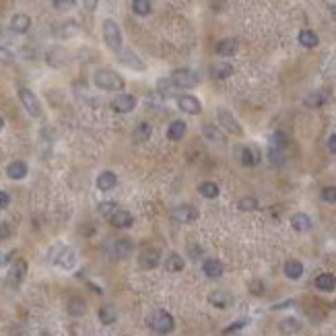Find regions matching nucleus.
<instances>
[{
    "instance_id": "58836bf2",
    "label": "nucleus",
    "mask_w": 336,
    "mask_h": 336,
    "mask_svg": "<svg viewBox=\"0 0 336 336\" xmlns=\"http://www.w3.org/2000/svg\"><path fill=\"white\" fill-rule=\"evenodd\" d=\"M116 318H118V314H116V310L112 306H104L102 310H99V320H102V324H106V326L114 324Z\"/></svg>"
},
{
    "instance_id": "6ab92c4d",
    "label": "nucleus",
    "mask_w": 336,
    "mask_h": 336,
    "mask_svg": "<svg viewBox=\"0 0 336 336\" xmlns=\"http://www.w3.org/2000/svg\"><path fill=\"white\" fill-rule=\"evenodd\" d=\"M56 264H58L60 268H64V270H72V268L76 266V254H74L70 248H64L62 254H60L58 260H56Z\"/></svg>"
},
{
    "instance_id": "393cba45",
    "label": "nucleus",
    "mask_w": 336,
    "mask_h": 336,
    "mask_svg": "<svg viewBox=\"0 0 336 336\" xmlns=\"http://www.w3.org/2000/svg\"><path fill=\"white\" fill-rule=\"evenodd\" d=\"M210 74H212V78L223 80L233 74V66H231V62H214L210 68Z\"/></svg>"
},
{
    "instance_id": "603ef678",
    "label": "nucleus",
    "mask_w": 336,
    "mask_h": 336,
    "mask_svg": "<svg viewBox=\"0 0 336 336\" xmlns=\"http://www.w3.org/2000/svg\"><path fill=\"white\" fill-rule=\"evenodd\" d=\"M10 204V196L6 192H0V208H6Z\"/></svg>"
},
{
    "instance_id": "c756f323",
    "label": "nucleus",
    "mask_w": 336,
    "mask_h": 336,
    "mask_svg": "<svg viewBox=\"0 0 336 336\" xmlns=\"http://www.w3.org/2000/svg\"><path fill=\"white\" fill-rule=\"evenodd\" d=\"M278 330L284 334V336H291V334H297L301 330V322L297 318H284V320L278 324Z\"/></svg>"
},
{
    "instance_id": "412c9836",
    "label": "nucleus",
    "mask_w": 336,
    "mask_h": 336,
    "mask_svg": "<svg viewBox=\"0 0 336 336\" xmlns=\"http://www.w3.org/2000/svg\"><path fill=\"white\" fill-rule=\"evenodd\" d=\"M282 270H284V276H287V278L297 280V278L304 276V264H301L299 260H287Z\"/></svg>"
},
{
    "instance_id": "c85d7f7f",
    "label": "nucleus",
    "mask_w": 336,
    "mask_h": 336,
    "mask_svg": "<svg viewBox=\"0 0 336 336\" xmlns=\"http://www.w3.org/2000/svg\"><path fill=\"white\" fill-rule=\"evenodd\" d=\"M297 40H299V44L304 46V48H316L318 44H320V38H318L312 29H301Z\"/></svg>"
},
{
    "instance_id": "7c9ffc66",
    "label": "nucleus",
    "mask_w": 336,
    "mask_h": 336,
    "mask_svg": "<svg viewBox=\"0 0 336 336\" xmlns=\"http://www.w3.org/2000/svg\"><path fill=\"white\" fill-rule=\"evenodd\" d=\"M184 266H186V260H184L180 254H176V252H172L165 260V268L170 272H180V270H184Z\"/></svg>"
},
{
    "instance_id": "b1692460",
    "label": "nucleus",
    "mask_w": 336,
    "mask_h": 336,
    "mask_svg": "<svg viewBox=\"0 0 336 336\" xmlns=\"http://www.w3.org/2000/svg\"><path fill=\"white\" fill-rule=\"evenodd\" d=\"M291 227H293L297 233L310 231V229H312V219H310L306 212H297V214L291 216Z\"/></svg>"
},
{
    "instance_id": "cd10ccee",
    "label": "nucleus",
    "mask_w": 336,
    "mask_h": 336,
    "mask_svg": "<svg viewBox=\"0 0 336 336\" xmlns=\"http://www.w3.org/2000/svg\"><path fill=\"white\" fill-rule=\"evenodd\" d=\"M316 287L320 291H334L336 289V276L330 272H322L316 276Z\"/></svg>"
},
{
    "instance_id": "8fccbe9b",
    "label": "nucleus",
    "mask_w": 336,
    "mask_h": 336,
    "mask_svg": "<svg viewBox=\"0 0 336 336\" xmlns=\"http://www.w3.org/2000/svg\"><path fill=\"white\" fill-rule=\"evenodd\" d=\"M250 291L254 293V295H262V291H264V284H262L260 280H254V282H250Z\"/></svg>"
},
{
    "instance_id": "5fc2aeb1",
    "label": "nucleus",
    "mask_w": 336,
    "mask_h": 336,
    "mask_svg": "<svg viewBox=\"0 0 336 336\" xmlns=\"http://www.w3.org/2000/svg\"><path fill=\"white\" fill-rule=\"evenodd\" d=\"M328 148H330V153L336 155V134H332V136L328 138Z\"/></svg>"
},
{
    "instance_id": "20e7f679",
    "label": "nucleus",
    "mask_w": 336,
    "mask_h": 336,
    "mask_svg": "<svg viewBox=\"0 0 336 336\" xmlns=\"http://www.w3.org/2000/svg\"><path fill=\"white\" fill-rule=\"evenodd\" d=\"M170 78L174 80V85H176L178 89H192V87H196L198 82H200L198 72H194V70H190V68H178V70L172 72Z\"/></svg>"
},
{
    "instance_id": "37998d69",
    "label": "nucleus",
    "mask_w": 336,
    "mask_h": 336,
    "mask_svg": "<svg viewBox=\"0 0 336 336\" xmlns=\"http://www.w3.org/2000/svg\"><path fill=\"white\" fill-rule=\"evenodd\" d=\"M268 159L276 165H282L287 161V155H284V150H276V148H268Z\"/></svg>"
},
{
    "instance_id": "f8f14e48",
    "label": "nucleus",
    "mask_w": 336,
    "mask_h": 336,
    "mask_svg": "<svg viewBox=\"0 0 336 336\" xmlns=\"http://www.w3.org/2000/svg\"><path fill=\"white\" fill-rule=\"evenodd\" d=\"M118 56H120V60H122V64L124 66H128V68H132V70H136V72H142L144 68H146V66H144V62L136 56V54H134L132 52V50H120V54H118Z\"/></svg>"
},
{
    "instance_id": "f704fd0d",
    "label": "nucleus",
    "mask_w": 336,
    "mask_h": 336,
    "mask_svg": "<svg viewBox=\"0 0 336 336\" xmlns=\"http://www.w3.org/2000/svg\"><path fill=\"white\" fill-rule=\"evenodd\" d=\"M198 194L212 200V198L219 196V186H216L214 182H202V184L198 186Z\"/></svg>"
},
{
    "instance_id": "13d9d810",
    "label": "nucleus",
    "mask_w": 336,
    "mask_h": 336,
    "mask_svg": "<svg viewBox=\"0 0 336 336\" xmlns=\"http://www.w3.org/2000/svg\"><path fill=\"white\" fill-rule=\"evenodd\" d=\"M0 260H2V258H0Z\"/></svg>"
},
{
    "instance_id": "9d476101",
    "label": "nucleus",
    "mask_w": 336,
    "mask_h": 336,
    "mask_svg": "<svg viewBox=\"0 0 336 336\" xmlns=\"http://www.w3.org/2000/svg\"><path fill=\"white\" fill-rule=\"evenodd\" d=\"M172 216L178 221V223H192L198 219V210L192 206V204H180L174 208Z\"/></svg>"
},
{
    "instance_id": "f257e3e1",
    "label": "nucleus",
    "mask_w": 336,
    "mask_h": 336,
    "mask_svg": "<svg viewBox=\"0 0 336 336\" xmlns=\"http://www.w3.org/2000/svg\"><path fill=\"white\" fill-rule=\"evenodd\" d=\"M93 82L99 89H104V91H122L124 85H126L122 74H118L112 68H99L93 74Z\"/></svg>"
},
{
    "instance_id": "4d7b16f0",
    "label": "nucleus",
    "mask_w": 336,
    "mask_h": 336,
    "mask_svg": "<svg viewBox=\"0 0 336 336\" xmlns=\"http://www.w3.org/2000/svg\"><path fill=\"white\" fill-rule=\"evenodd\" d=\"M4 128V120H2V118H0V130H2Z\"/></svg>"
},
{
    "instance_id": "e433bc0d",
    "label": "nucleus",
    "mask_w": 336,
    "mask_h": 336,
    "mask_svg": "<svg viewBox=\"0 0 336 336\" xmlns=\"http://www.w3.org/2000/svg\"><path fill=\"white\" fill-rule=\"evenodd\" d=\"M132 12H136L138 16H146L153 12V4L148 2V0H134L132 2Z\"/></svg>"
},
{
    "instance_id": "ea45409f",
    "label": "nucleus",
    "mask_w": 336,
    "mask_h": 336,
    "mask_svg": "<svg viewBox=\"0 0 336 336\" xmlns=\"http://www.w3.org/2000/svg\"><path fill=\"white\" fill-rule=\"evenodd\" d=\"M76 31H78V25L74 21H66L60 25V31H58V36L64 38V40H68V38H74L76 36Z\"/></svg>"
},
{
    "instance_id": "4c0bfd02",
    "label": "nucleus",
    "mask_w": 336,
    "mask_h": 336,
    "mask_svg": "<svg viewBox=\"0 0 336 336\" xmlns=\"http://www.w3.org/2000/svg\"><path fill=\"white\" fill-rule=\"evenodd\" d=\"M85 312H87V304L80 297H74V299L68 301V314L70 316H82Z\"/></svg>"
},
{
    "instance_id": "79ce46f5",
    "label": "nucleus",
    "mask_w": 336,
    "mask_h": 336,
    "mask_svg": "<svg viewBox=\"0 0 336 336\" xmlns=\"http://www.w3.org/2000/svg\"><path fill=\"white\" fill-rule=\"evenodd\" d=\"M238 208H240L242 212H252V210H258V200H256L254 196H246V198H242L240 202H238Z\"/></svg>"
},
{
    "instance_id": "5701e85b",
    "label": "nucleus",
    "mask_w": 336,
    "mask_h": 336,
    "mask_svg": "<svg viewBox=\"0 0 336 336\" xmlns=\"http://www.w3.org/2000/svg\"><path fill=\"white\" fill-rule=\"evenodd\" d=\"M116 184H118V178L114 172H102L97 178V188L102 192H110L112 188H116Z\"/></svg>"
},
{
    "instance_id": "2f4dec72",
    "label": "nucleus",
    "mask_w": 336,
    "mask_h": 336,
    "mask_svg": "<svg viewBox=\"0 0 336 336\" xmlns=\"http://www.w3.org/2000/svg\"><path fill=\"white\" fill-rule=\"evenodd\" d=\"M25 272H27V262L19 258V260H14V262H12L10 270H8V276H10L12 280H16V282H21L23 276H25Z\"/></svg>"
},
{
    "instance_id": "f3484780",
    "label": "nucleus",
    "mask_w": 336,
    "mask_h": 336,
    "mask_svg": "<svg viewBox=\"0 0 336 336\" xmlns=\"http://www.w3.org/2000/svg\"><path fill=\"white\" fill-rule=\"evenodd\" d=\"M223 262L221 260H216V258H208V260H204V264H202V272L208 276V278H219V276H223Z\"/></svg>"
},
{
    "instance_id": "a211bd4d",
    "label": "nucleus",
    "mask_w": 336,
    "mask_h": 336,
    "mask_svg": "<svg viewBox=\"0 0 336 336\" xmlns=\"http://www.w3.org/2000/svg\"><path fill=\"white\" fill-rule=\"evenodd\" d=\"M157 93H159L161 97H165V99L180 95V93H178V87L174 85V80H172L170 76H165V78H159V80H157Z\"/></svg>"
},
{
    "instance_id": "4468645a",
    "label": "nucleus",
    "mask_w": 336,
    "mask_h": 336,
    "mask_svg": "<svg viewBox=\"0 0 336 336\" xmlns=\"http://www.w3.org/2000/svg\"><path fill=\"white\" fill-rule=\"evenodd\" d=\"M178 106H180L182 112L192 114V116H198L200 112H202V106H200V102L194 95H180L178 97Z\"/></svg>"
},
{
    "instance_id": "09e8293b",
    "label": "nucleus",
    "mask_w": 336,
    "mask_h": 336,
    "mask_svg": "<svg viewBox=\"0 0 336 336\" xmlns=\"http://www.w3.org/2000/svg\"><path fill=\"white\" fill-rule=\"evenodd\" d=\"M246 324H248V320H238V322H233L231 326H227V328H225V334H233V332H238V330H242Z\"/></svg>"
},
{
    "instance_id": "7ed1b4c3",
    "label": "nucleus",
    "mask_w": 336,
    "mask_h": 336,
    "mask_svg": "<svg viewBox=\"0 0 336 336\" xmlns=\"http://www.w3.org/2000/svg\"><path fill=\"white\" fill-rule=\"evenodd\" d=\"M104 42L106 46L112 50V52L120 54L122 50V31L118 27V23L114 19H106L104 21Z\"/></svg>"
},
{
    "instance_id": "a878e982",
    "label": "nucleus",
    "mask_w": 336,
    "mask_h": 336,
    "mask_svg": "<svg viewBox=\"0 0 336 336\" xmlns=\"http://www.w3.org/2000/svg\"><path fill=\"white\" fill-rule=\"evenodd\" d=\"M202 134H204V138L210 140V142H216V144H223L225 142V134L221 132V128H216L212 124H204L202 126Z\"/></svg>"
},
{
    "instance_id": "c9c22d12",
    "label": "nucleus",
    "mask_w": 336,
    "mask_h": 336,
    "mask_svg": "<svg viewBox=\"0 0 336 336\" xmlns=\"http://www.w3.org/2000/svg\"><path fill=\"white\" fill-rule=\"evenodd\" d=\"M289 144V136L284 132H274L270 136V148H276V150H284Z\"/></svg>"
},
{
    "instance_id": "ddd939ff",
    "label": "nucleus",
    "mask_w": 336,
    "mask_h": 336,
    "mask_svg": "<svg viewBox=\"0 0 336 336\" xmlns=\"http://www.w3.org/2000/svg\"><path fill=\"white\" fill-rule=\"evenodd\" d=\"M46 62L52 66V68H60V66H64L66 62H68V52H66L64 48L56 46L46 54Z\"/></svg>"
},
{
    "instance_id": "c03bdc74",
    "label": "nucleus",
    "mask_w": 336,
    "mask_h": 336,
    "mask_svg": "<svg viewBox=\"0 0 336 336\" xmlns=\"http://www.w3.org/2000/svg\"><path fill=\"white\" fill-rule=\"evenodd\" d=\"M52 6H54L56 10H70V8L76 6V2H74V0H54Z\"/></svg>"
},
{
    "instance_id": "a18cd8bd",
    "label": "nucleus",
    "mask_w": 336,
    "mask_h": 336,
    "mask_svg": "<svg viewBox=\"0 0 336 336\" xmlns=\"http://www.w3.org/2000/svg\"><path fill=\"white\" fill-rule=\"evenodd\" d=\"M116 210H118V204H116V202H102V204H99V212H102L104 216H108V219H110V216H112Z\"/></svg>"
},
{
    "instance_id": "0eeeda50",
    "label": "nucleus",
    "mask_w": 336,
    "mask_h": 336,
    "mask_svg": "<svg viewBox=\"0 0 336 336\" xmlns=\"http://www.w3.org/2000/svg\"><path fill=\"white\" fill-rule=\"evenodd\" d=\"M159 260H161V252L155 250V248H144L138 256V266L142 270H153V268L159 266Z\"/></svg>"
},
{
    "instance_id": "9b49d317",
    "label": "nucleus",
    "mask_w": 336,
    "mask_h": 336,
    "mask_svg": "<svg viewBox=\"0 0 336 336\" xmlns=\"http://www.w3.org/2000/svg\"><path fill=\"white\" fill-rule=\"evenodd\" d=\"M130 252H132V242H128V240H116L108 246V254L112 258H118V260L126 258Z\"/></svg>"
},
{
    "instance_id": "3c124183",
    "label": "nucleus",
    "mask_w": 336,
    "mask_h": 336,
    "mask_svg": "<svg viewBox=\"0 0 336 336\" xmlns=\"http://www.w3.org/2000/svg\"><path fill=\"white\" fill-rule=\"evenodd\" d=\"M10 233H12V231H10V225H8V223H0V238L6 240V238H10Z\"/></svg>"
},
{
    "instance_id": "de8ad7c7",
    "label": "nucleus",
    "mask_w": 336,
    "mask_h": 336,
    "mask_svg": "<svg viewBox=\"0 0 336 336\" xmlns=\"http://www.w3.org/2000/svg\"><path fill=\"white\" fill-rule=\"evenodd\" d=\"M12 60H14V54L10 52L8 48L0 46V62H12Z\"/></svg>"
},
{
    "instance_id": "a19ab883",
    "label": "nucleus",
    "mask_w": 336,
    "mask_h": 336,
    "mask_svg": "<svg viewBox=\"0 0 336 336\" xmlns=\"http://www.w3.org/2000/svg\"><path fill=\"white\" fill-rule=\"evenodd\" d=\"M326 95L322 93V91H316V93H310L308 97H306V106H310V108H320V106H324L326 104Z\"/></svg>"
},
{
    "instance_id": "6e6552de",
    "label": "nucleus",
    "mask_w": 336,
    "mask_h": 336,
    "mask_svg": "<svg viewBox=\"0 0 336 336\" xmlns=\"http://www.w3.org/2000/svg\"><path fill=\"white\" fill-rule=\"evenodd\" d=\"M238 159H240V163H242L244 167H254V165H258V163H260L262 153H260V150H258L256 146L246 144V146H242V148L238 150Z\"/></svg>"
},
{
    "instance_id": "aec40b11",
    "label": "nucleus",
    "mask_w": 336,
    "mask_h": 336,
    "mask_svg": "<svg viewBox=\"0 0 336 336\" xmlns=\"http://www.w3.org/2000/svg\"><path fill=\"white\" fill-rule=\"evenodd\" d=\"M27 172H29V167H27L25 161H12V163H8V167H6V176H8L10 180H23V178L27 176Z\"/></svg>"
},
{
    "instance_id": "72a5a7b5",
    "label": "nucleus",
    "mask_w": 336,
    "mask_h": 336,
    "mask_svg": "<svg viewBox=\"0 0 336 336\" xmlns=\"http://www.w3.org/2000/svg\"><path fill=\"white\" fill-rule=\"evenodd\" d=\"M148 136H150V124H146V122H140L136 128H134V132H132V140L136 142V144L148 140Z\"/></svg>"
},
{
    "instance_id": "6e6d98bb",
    "label": "nucleus",
    "mask_w": 336,
    "mask_h": 336,
    "mask_svg": "<svg viewBox=\"0 0 336 336\" xmlns=\"http://www.w3.org/2000/svg\"><path fill=\"white\" fill-rule=\"evenodd\" d=\"M330 14H332V19L336 21V4H332V6H330Z\"/></svg>"
},
{
    "instance_id": "bb28decb",
    "label": "nucleus",
    "mask_w": 336,
    "mask_h": 336,
    "mask_svg": "<svg viewBox=\"0 0 336 336\" xmlns=\"http://www.w3.org/2000/svg\"><path fill=\"white\" fill-rule=\"evenodd\" d=\"M184 136H186V122L174 120L170 124V128H167V138H170V140H182Z\"/></svg>"
},
{
    "instance_id": "2eb2a0df",
    "label": "nucleus",
    "mask_w": 336,
    "mask_h": 336,
    "mask_svg": "<svg viewBox=\"0 0 336 336\" xmlns=\"http://www.w3.org/2000/svg\"><path fill=\"white\" fill-rule=\"evenodd\" d=\"M110 223L118 229H130L134 225V216L128 212V210H116L112 216H110Z\"/></svg>"
},
{
    "instance_id": "39448f33",
    "label": "nucleus",
    "mask_w": 336,
    "mask_h": 336,
    "mask_svg": "<svg viewBox=\"0 0 336 336\" xmlns=\"http://www.w3.org/2000/svg\"><path fill=\"white\" fill-rule=\"evenodd\" d=\"M19 99H21V104L25 108V112L33 118H42V104H40V99L38 95L33 93L31 89H19Z\"/></svg>"
},
{
    "instance_id": "423d86ee",
    "label": "nucleus",
    "mask_w": 336,
    "mask_h": 336,
    "mask_svg": "<svg viewBox=\"0 0 336 336\" xmlns=\"http://www.w3.org/2000/svg\"><path fill=\"white\" fill-rule=\"evenodd\" d=\"M216 120H219L221 128H225L227 132L235 134V136H242V134H244L242 124H240L238 120H235L233 114H231L229 110H225V108H219V110H216Z\"/></svg>"
},
{
    "instance_id": "dca6fc26",
    "label": "nucleus",
    "mask_w": 336,
    "mask_h": 336,
    "mask_svg": "<svg viewBox=\"0 0 336 336\" xmlns=\"http://www.w3.org/2000/svg\"><path fill=\"white\" fill-rule=\"evenodd\" d=\"M216 54L223 56V58H229L233 54H238V50H240V42L238 40H233V38H227V40H221L219 44H216Z\"/></svg>"
},
{
    "instance_id": "49530a36",
    "label": "nucleus",
    "mask_w": 336,
    "mask_h": 336,
    "mask_svg": "<svg viewBox=\"0 0 336 336\" xmlns=\"http://www.w3.org/2000/svg\"><path fill=\"white\" fill-rule=\"evenodd\" d=\"M322 200H326V202H336V186H326L322 190Z\"/></svg>"
},
{
    "instance_id": "864d4df0",
    "label": "nucleus",
    "mask_w": 336,
    "mask_h": 336,
    "mask_svg": "<svg viewBox=\"0 0 336 336\" xmlns=\"http://www.w3.org/2000/svg\"><path fill=\"white\" fill-rule=\"evenodd\" d=\"M188 254H190L192 258H196V256H200V254H202V250H200V248H196V246L192 244V246H188Z\"/></svg>"
},
{
    "instance_id": "4be33fe9",
    "label": "nucleus",
    "mask_w": 336,
    "mask_h": 336,
    "mask_svg": "<svg viewBox=\"0 0 336 336\" xmlns=\"http://www.w3.org/2000/svg\"><path fill=\"white\" fill-rule=\"evenodd\" d=\"M29 27H31V19H29L27 14H23V12H16L10 19V29L14 33H27Z\"/></svg>"
},
{
    "instance_id": "f03ea898",
    "label": "nucleus",
    "mask_w": 336,
    "mask_h": 336,
    "mask_svg": "<svg viewBox=\"0 0 336 336\" xmlns=\"http://www.w3.org/2000/svg\"><path fill=\"white\" fill-rule=\"evenodd\" d=\"M146 322H148L150 330L157 332V334H170V332H174V328H176L174 316H172L170 312H165V310H155L153 314L148 316Z\"/></svg>"
},
{
    "instance_id": "473e14b6",
    "label": "nucleus",
    "mask_w": 336,
    "mask_h": 336,
    "mask_svg": "<svg viewBox=\"0 0 336 336\" xmlns=\"http://www.w3.org/2000/svg\"><path fill=\"white\" fill-rule=\"evenodd\" d=\"M208 304L214 306V308H219V310H225L231 304V297L227 293H223V291H212L208 295Z\"/></svg>"
},
{
    "instance_id": "1a4fd4ad",
    "label": "nucleus",
    "mask_w": 336,
    "mask_h": 336,
    "mask_svg": "<svg viewBox=\"0 0 336 336\" xmlns=\"http://www.w3.org/2000/svg\"><path fill=\"white\" fill-rule=\"evenodd\" d=\"M134 108H136V97L130 95V93L118 95L114 102H112V110L118 112V114H130Z\"/></svg>"
}]
</instances>
